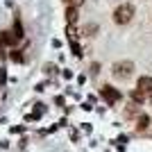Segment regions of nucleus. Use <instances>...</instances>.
I'll list each match as a JSON object with an SVG mask.
<instances>
[{"instance_id":"1","label":"nucleus","mask_w":152,"mask_h":152,"mask_svg":"<svg viewBox=\"0 0 152 152\" xmlns=\"http://www.w3.org/2000/svg\"><path fill=\"white\" fill-rule=\"evenodd\" d=\"M134 18V7L132 5H118L114 9V23H118V25H127L129 20Z\"/></svg>"},{"instance_id":"2","label":"nucleus","mask_w":152,"mask_h":152,"mask_svg":"<svg viewBox=\"0 0 152 152\" xmlns=\"http://www.w3.org/2000/svg\"><path fill=\"white\" fill-rule=\"evenodd\" d=\"M111 75L116 80H129L134 75V64L132 61H121V64H114V70H111Z\"/></svg>"},{"instance_id":"3","label":"nucleus","mask_w":152,"mask_h":152,"mask_svg":"<svg viewBox=\"0 0 152 152\" xmlns=\"http://www.w3.org/2000/svg\"><path fill=\"white\" fill-rule=\"evenodd\" d=\"M102 98L109 102V104H116V102H121V91L114 89V86H102Z\"/></svg>"},{"instance_id":"4","label":"nucleus","mask_w":152,"mask_h":152,"mask_svg":"<svg viewBox=\"0 0 152 152\" xmlns=\"http://www.w3.org/2000/svg\"><path fill=\"white\" fill-rule=\"evenodd\" d=\"M66 20H68V25H75L77 23V7H68L66 9Z\"/></svg>"},{"instance_id":"5","label":"nucleus","mask_w":152,"mask_h":152,"mask_svg":"<svg viewBox=\"0 0 152 152\" xmlns=\"http://www.w3.org/2000/svg\"><path fill=\"white\" fill-rule=\"evenodd\" d=\"M139 89L141 91H148V93H150V91H152V77H141V80H139Z\"/></svg>"},{"instance_id":"6","label":"nucleus","mask_w":152,"mask_h":152,"mask_svg":"<svg viewBox=\"0 0 152 152\" xmlns=\"http://www.w3.org/2000/svg\"><path fill=\"white\" fill-rule=\"evenodd\" d=\"M145 98H148L145 91H141V89H134V91H132V100H134V104H141Z\"/></svg>"},{"instance_id":"7","label":"nucleus","mask_w":152,"mask_h":152,"mask_svg":"<svg viewBox=\"0 0 152 152\" xmlns=\"http://www.w3.org/2000/svg\"><path fill=\"white\" fill-rule=\"evenodd\" d=\"M0 41H2L5 45H14L16 41H18V39L12 37V32H2V34H0Z\"/></svg>"},{"instance_id":"8","label":"nucleus","mask_w":152,"mask_h":152,"mask_svg":"<svg viewBox=\"0 0 152 152\" xmlns=\"http://www.w3.org/2000/svg\"><path fill=\"white\" fill-rule=\"evenodd\" d=\"M148 125H150V118H148L145 114H141V116H139V121H136V127H139V129H145Z\"/></svg>"},{"instance_id":"9","label":"nucleus","mask_w":152,"mask_h":152,"mask_svg":"<svg viewBox=\"0 0 152 152\" xmlns=\"http://www.w3.org/2000/svg\"><path fill=\"white\" fill-rule=\"evenodd\" d=\"M12 59H14V61H23V55H20L18 50H14L12 52Z\"/></svg>"},{"instance_id":"10","label":"nucleus","mask_w":152,"mask_h":152,"mask_svg":"<svg viewBox=\"0 0 152 152\" xmlns=\"http://www.w3.org/2000/svg\"><path fill=\"white\" fill-rule=\"evenodd\" d=\"M64 2H66V5H68V7H75L77 2H82V0H64Z\"/></svg>"},{"instance_id":"11","label":"nucleus","mask_w":152,"mask_h":152,"mask_svg":"<svg viewBox=\"0 0 152 152\" xmlns=\"http://www.w3.org/2000/svg\"><path fill=\"white\" fill-rule=\"evenodd\" d=\"M148 102H150V104H152V91H150V93H148Z\"/></svg>"}]
</instances>
